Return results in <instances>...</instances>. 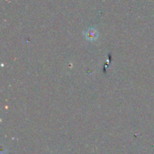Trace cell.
<instances>
[{
	"instance_id": "obj_1",
	"label": "cell",
	"mask_w": 154,
	"mask_h": 154,
	"mask_svg": "<svg viewBox=\"0 0 154 154\" xmlns=\"http://www.w3.org/2000/svg\"><path fill=\"white\" fill-rule=\"evenodd\" d=\"M85 34L87 38L90 41H95L98 38L97 31H96V29H89Z\"/></svg>"
}]
</instances>
